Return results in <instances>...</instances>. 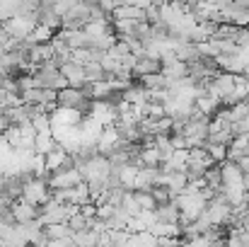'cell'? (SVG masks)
Instances as JSON below:
<instances>
[{
    "label": "cell",
    "instance_id": "1",
    "mask_svg": "<svg viewBox=\"0 0 249 247\" xmlns=\"http://www.w3.org/2000/svg\"><path fill=\"white\" fill-rule=\"evenodd\" d=\"M49 199H51V191H49L46 177H34L32 182H27L24 189H22V196H19V201L32 204V206H36V209H41Z\"/></svg>",
    "mask_w": 249,
    "mask_h": 247
},
{
    "label": "cell",
    "instance_id": "2",
    "mask_svg": "<svg viewBox=\"0 0 249 247\" xmlns=\"http://www.w3.org/2000/svg\"><path fill=\"white\" fill-rule=\"evenodd\" d=\"M56 104L63 107V109H75L80 114H89V99L85 95V90H73V87H66L61 92H56Z\"/></svg>",
    "mask_w": 249,
    "mask_h": 247
},
{
    "label": "cell",
    "instance_id": "3",
    "mask_svg": "<svg viewBox=\"0 0 249 247\" xmlns=\"http://www.w3.org/2000/svg\"><path fill=\"white\" fill-rule=\"evenodd\" d=\"M46 184L49 191H58V189H75L78 184H83V174L73 167V170H56L51 174H46Z\"/></svg>",
    "mask_w": 249,
    "mask_h": 247
},
{
    "label": "cell",
    "instance_id": "4",
    "mask_svg": "<svg viewBox=\"0 0 249 247\" xmlns=\"http://www.w3.org/2000/svg\"><path fill=\"white\" fill-rule=\"evenodd\" d=\"M10 211H12V218H15V223H17V226H27V223L39 221V209H36V206H32V204L15 201Z\"/></svg>",
    "mask_w": 249,
    "mask_h": 247
},
{
    "label": "cell",
    "instance_id": "5",
    "mask_svg": "<svg viewBox=\"0 0 249 247\" xmlns=\"http://www.w3.org/2000/svg\"><path fill=\"white\" fill-rule=\"evenodd\" d=\"M61 76L66 78L68 82V87H73V90H85L87 87V80H85V68L83 66H78V63H66V66H61Z\"/></svg>",
    "mask_w": 249,
    "mask_h": 247
},
{
    "label": "cell",
    "instance_id": "6",
    "mask_svg": "<svg viewBox=\"0 0 249 247\" xmlns=\"http://www.w3.org/2000/svg\"><path fill=\"white\" fill-rule=\"evenodd\" d=\"M220 167V177H223V187H242V179H245V174L240 172V167L235 163H225L218 165ZM245 189V187H242Z\"/></svg>",
    "mask_w": 249,
    "mask_h": 247
},
{
    "label": "cell",
    "instance_id": "7",
    "mask_svg": "<svg viewBox=\"0 0 249 247\" xmlns=\"http://www.w3.org/2000/svg\"><path fill=\"white\" fill-rule=\"evenodd\" d=\"M155 73H162V63H160L158 58H148V56H141V58H136L133 76H138V78H145V76H155Z\"/></svg>",
    "mask_w": 249,
    "mask_h": 247
},
{
    "label": "cell",
    "instance_id": "8",
    "mask_svg": "<svg viewBox=\"0 0 249 247\" xmlns=\"http://www.w3.org/2000/svg\"><path fill=\"white\" fill-rule=\"evenodd\" d=\"M143 90H148V92H165L172 87V80H167L162 73H155V76H145V78H141L138 82Z\"/></svg>",
    "mask_w": 249,
    "mask_h": 247
},
{
    "label": "cell",
    "instance_id": "9",
    "mask_svg": "<svg viewBox=\"0 0 249 247\" xmlns=\"http://www.w3.org/2000/svg\"><path fill=\"white\" fill-rule=\"evenodd\" d=\"M66 158H68V151L66 148H61V146H56L49 155H44V165H46V174H51V172H56V170H61L63 163H66Z\"/></svg>",
    "mask_w": 249,
    "mask_h": 247
},
{
    "label": "cell",
    "instance_id": "10",
    "mask_svg": "<svg viewBox=\"0 0 249 247\" xmlns=\"http://www.w3.org/2000/svg\"><path fill=\"white\" fill-rule=\"evenodd\" d=\"M155 218H158V223L177 226V221H179V209H177L174 199H172L169 204H165V206H158V209H155Z\"/></svg>",
    "mask_w": 249,
    "mask_h": 247
},
{
    "label": "cell",
    "instance_id": "11",
    "mask_svg": "<svg viewBox=\"0 0 249 247\" xmlns=\"http://www.w3.org/2000/svg\"><path fill=\"white\" fill-rule=\"evenodd\" d=\"M189 163V151H174L172 158L162 165V172H186Z\"/></svg>",
    "mask_w": 249,
    "mask_h": 247
},
{
    "label": "cell",
    "instance_id": "12",
    "mask_svg": "<svg viewBox=\"0 0 249 247\" xmlns=\"http://www.w3.org/2000/svg\"><path fill=\"white\" fill-rule=\"evenodd\" d=\"M56 146H58V143H56V138L51 136V131L36 133V138H34V155H49Z\"/></svg>",
    "mask_w": 249,
    "mask_h": 247
},
{
    "label": "cell",
    "instance_id": "13",
    "mask_svg": "<svg viewBox=\"0 0 249 247\" xmlns=\"http://www.w3.org/2000/svg\"><path fill=\"white\" fill-rule=\"evenodd\" d=\"M162 76L172 82L184 80V78H189V66L181 63V61H174V63H169V66H162Z\"/></svg>",
    "mask_w": 249,
    "mask_h": 247
},
{
    "label": "cell",
    "instance_id": "14",
    "mask_svg": "<svg viewBox=\"0 0 249 247\" xmlns=\"http://www.w3.org/2000/svg\"><path fill=\"white\" fill-rule=\"evenodd\" d=\"M41 230H44V235H46L49 240H71V238H73V233H71V228H68L66 223L46 226V228H41Z\"/></svg>",
    "mask_w": 249,
    "mask_h": 247
},
{
    "label": "cell",
    "instance_id": "15",
    "mask_svg": "<svg viewBox=\"0 0 249 247\" xmlns=\"http://www.w3.org/2000/svg\"><path fill=\"white\" fill-rule=\"evenodd\" d=\"M220 107H223V104H220L218 99L208 97V95H206V97H196V109H198L203 116H213Z\"/></svg>",
    "mask_w": 249,
    "mask_h": 247
},
{
    "label": "cell",
    "instance_id": "16",
    "mask_svg": "<svg viewBox=\"0 0 249 247\" xmlns=\"http://www.w3.org/2000/svg\"><path fill=\"white\" fill-rule=\"evenodd\" d=\"M230 109V124H237V121H247L249 116V104L247 102H240L235 107H228Z\"/></svg>",
    "mask_w": 249,
    "mask_h": 247
},
{
    "label": "cell",
    "instance_id": "17",
    "mask_svg": "<svg viewBox=\"0 0 249 247\" xmlns=\"http://www.w3.org/2000/svg\"><path fill=\"white\" fill-rule=\"evenodd\" d=\"M133 196H136V204H138L141 211H155L158 209V204L153 201V196L148 191H133Z\"/></svg>",
    "mask_w": 249,
    "mask_h": 247
},
{
    "label": "cell",
    "instance_id": "18",
    "mask_svg": "<svg viewBox=\"0 0 249 247\" xmlns=\"http://www.w3.org/2000/svg\"><path fill=\"white\" fill-rule=\"evenodd\" d=\"M181 247H213L203 235L201 238H196V240H189V243H181Z\"/></svg>",
    "mask_w": 249,
    "mask_h": 247
},
{
    "label": "cell",
    "instance_id": "19",
    "mask_svg": "<svg viewBox=\"0 0 249 247\" xmlns=\"http://www.w3.org/2000/svg\"><path fill=\"white\" fill-rule=\"evenodd\" d=\"M245 155H249V141H247V148H245Z\"/></svg>",
    "mask_w": 249,
    "mask_h": 247
}]
</instances>
